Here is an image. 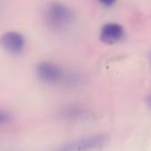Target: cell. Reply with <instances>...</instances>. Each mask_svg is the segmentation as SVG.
<instances>
[{
    "label": "cell",
    "instance_id": "cell-1",
    "mask_svg": "<svg viewBox=\"0 0 151 151\" xmlns=\"http://www.w3.org/2000/svg\"><path fill=\"white\" fill-rule=\"evenodd\" d=\"M46 22L55 29H62L73 20V13L70 8L59 2L50 3L45 11Z\"/></svg>",
    "mask_w": 151,
    "mask_h": 151
},
{
    "label": "cell",
    "instance_id": "cell-2",
    "mask_svg": "<svg viewBox=\"0 0 151 151\" xmlns=\"http://www.w3.org/2000/svg\"><path fill=\"white\" fill-rule=\"evenodd\" d=\"M36 75L40 81L49 84H55L62 81L64 77V73L62 69L57 65L42 61L36 65Z\"/></svg>",
    "mask_w": 151,
    "mask_h": 151
},
{
    "label": "cell",
    "instance_id": "cell-3",
    "mask_svg": "<svg viewBox=\"0 0 151 151\" xmlns=\"http://www.w3.org/2000/svg\"><path fill=\"white\" fill-rule=\"evenodd\" d=\"M107 143V138L102 134L92 135L73 141L61 150H91L100 149Z\"/></svg>",
    "mask_w": 151,
    "mask_h": 151
},
{
    "label": "cell",
    "instance_id": "cell-4",
    "mask_svg": "<svg viewBox=\"0 0 151 151\" xmlns=\"http://www.w3.org/2000/svg\"><path fill=\"white\" fill-rule=\"evenodd\" d=\"M26 44L25 37L17 32H7L0 38V45L2 48L10 54H20Z\"/></svg>",
    "mask_w": 151,
    "mask_h": 151
},
{
    "label": "cell",
    "instance_id": "cell-5",
    "mask_svg": "<svg viewBox=\"0 0 151 151\" xmlns=\"http://www.w3.org/2000/svg\"><path fill=\"white\" fill-rule=\"evenodd\" d=\"M124 36V28L118 23H108L104 25L100 33V40L106 44H114Z\"/></svg>",
    "mask_w": 151,
    "mask_h": 151
},
{
    "label": "cell",
    "instance_id": "cell-6",
    "mask_svg": "<svg viewBox=\"0 0 151 151\" xmlns=\"http://www.w3.org/2000/svg\"><path fill=\"white\" fill-rule=\"evenodd\" d=\"M9 121H10V115L7 112L0 110V125H4Z\"/></svg>",
    "mask_w": 151,
    "mask_h": 151
},
{
    "label": "cell",
    "instance_id": "cell-7",
    "mask_svg": "<svg viewBox=\"0 0 151 151\" xmlns=\"http://www.w3.org/2000/svg\"><path fill=\"white\" fill-rule=\"evenodd\" d=\"M99 2L105 6H111L116 3V0H99Z\"/></svg>",
    "mask_w": 151,
    "mask_h": 151
},
{
    "label": "cell",
    "instance_id": "cell-8",
    "mask_svg": "<svg viewBox=\"0 0 151 151\" xmlns=\"http://www.w3.org/2000/svg\"><path fill=\"white\" fill-rule=\"evenodd\" d=\"M147 103H148V104H149V106L151 108V95L148 97V99H147Z\"/></svg>",
    "mask_w": 151,
    "mask_h": 151
},
{
    "label": "cell",
    "instance_id": "cell-9",
    "mask_svg": "<svg viewBox=\"0 0 151 151\" xmlns=\"http://www.w3.org/2000/svg\"><path fill=\"white\" fill-rule=\"evenodd\" d=\"M149 59H150V65H151V51L150 52V55H149Z\"/></svg>",
    "mask_w": 151,
    "mask_h": 151
}]
</instances>
